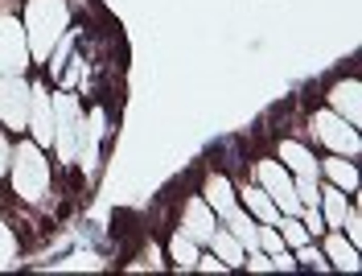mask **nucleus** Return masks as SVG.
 <instances>
[{
    "mask_svg": "<svg viewBox=\"0 0 362 276\" xmlns=\"http://www.w3.org/2000/svg\"><path fill=\"white\" fill-rule=\"evenodd\" d=\"M21 25H25V38H29V58L33 62H49L54 46L62 42V33L70 25L66 0H29Z\"/></svg>",
    "mask_w": 362,
    "mask_h": 276,
    "instance_id": "nucleus-1",
    "label": "nucleus"
},
{
    "mask_svg": "<svg viewBox=\"0 0 362 276\" xmlns=\"http://www.w3.org/2000/svg\"><path fill=\"white\" fill-rule=\"evenodd\" d=\"M8 178L21 202H42L49 194V161L37 140H17V153L8 157Z\"/></svg>",
    "mask_w": 362,
    "mask_h": 276,
    "instance_id": "nucleus-2",
    "label": "nucleus"
},
{
    "mask_svg": "<svg viewBox=\"0 0 362 276\" xmlns=\"http://www.w3.org/2000/svg\"><path fill=\"white\" fill-rule=\"evenodd\" d=\"M54 144H58V157L74 161L78 144H83V120H78V99L70 91L54 95Z\"/></svg>",
    "mask_w": 362,
    "mask_h": 276,
    "instance_id": "nucleus-3",
    "label": "nucleus"
},
{
    "mask_svg": "<svg viewBox=\"0 0 362 276\" xmlns=\"http://www.w3.org/2000/svg\"><path fill=\"white\" fill-rule=\"evenodd\" d=\"M29 67V38L21 17L4 13L0 17V74H21Z\"/></svg>",
    "mask_w": 362,
    "mask_h": 276,
    "instance_id": "nucleus-4",
    "label": "nucleus"
},
{
    "mask_svg": "<svg viewBox=\"0 0 362 276\" xmlns=\"http://www.w3.org/2000/svg\"><path fill=\"white\" fill-rule=\"evenodd\" d=\"M255 178H259V185H264V194L280 207V214H300L296 185H293L288 169H284L280 161H259V165H255Z\"/></svg>",
    "mask_w": 362,
    "mask_h": 276,
    "instance_id": "nucleus-5",
    "label": "nucleus"
},
{
    "mask_svg": "<svg viewBox=\"0 0 362 276\" xmlns=\"http://www.w3.org/2000/svg\"><path fill=\"white\" fill-rule=\"evenodd\" d=\"M313 132H317V140H321V144H329L338 157H354V153L362 149L354 124H350V120H341L338 112H317L313 115Z\"/></svg>",
    "mask_w": 362,
    "mask_h": 276,
    "instance_id": "nucleus-6",
    "label": "nucleus"
},
{
    "mask_svg": "<svg viewBox=\"0 0 362 276\" xmlns=\"http://www.w3.org/2000/svg\"><path fill=\"white\" fill-rule=\"evenodd\" d=\"M0 120L17 132L29 124V83L21 74H0Z\"/></svg>",
    "mask_w": 362,
    "mask_h": 276,
    "instance_id": "nucleus-7",
    "label": "nucleus"
},
{
    "mask_svg": "<svg viewBox=\"0 0 362 276\" xmlns=\"http://www.w3.org/2000/svg\"><path fill=\"white\" fill-rule=\"evenodd\" d=\"M25 128L33 132V140L42 149L54 144V99H49L45 87H29V124Z\"/></svg>",
    "mask_w": 362,
    "mask_h": 276,
    "instance_id": "nucleus-8",
    "label": "nucleus"
},
{
    "mask_svg": "<svg viewBox=\"0 0 362 276\" xmlns=\"http://www.w3.org/2000/svg\"><path fill=\"white\" fill-rule=\"evenodd\" d=\"M214 227H218V214L206 207V198H189V202H185V223H181V231H185L194 243H210Z\"/></svg>",
    "mask_w": 362,
    "mask_h": 276,
    "instance_id": "nucleus-9",
    "label": "nucleus"
},
{
    "mask_svg": "<svg viewBox=\"0 0 362 276\" xmlns=\"http://www.w3.org/2000/svg\"><path fill=\"white\" fill-rule=\"evenodd\" d=\"M202 198H206V207L214 210L223 223L239 210V202H235V185L226 182L223 173H210V178H206V194H202Z\"/></svg>",
    "mask_w": 362,
    "mask_h": 276,
    "instance_id": "nucleus-10",
    "label": "nucleus"
},
{
    "mask_svg": "<svg viewBox=\"0 0 362 276\" xmlns=\"http://www.w3.org/2000/svg\"><path fill=\"white\" fill-rule=\"evenodd\" d=\"M280 165H284V169H293L296 178H317L313 153H309L305 144H296V140H280Z\"/></svg>",
    "mask_w": 362,
    "mask_h": 276,
    "instance_id": "nucleus-11",
    "label": "nucleus"
},
{
    "mask_svg": "<svg viewBox=\"0 0 362 276\" xmlns=\"http://www.w3.org/2000/svg\"><path fill=\"white\" fill-rule=\"evenodd\" d=\"M321 219H325V227H341L346 223V214H350V202H346V190H338V185H329V190H321Z\"/></svg>",
    "mask_w": 362,
    "mask_h": 276,
    "instance_id": "nucleus-12",
    "label": "nucleus"
},
{
    "mask_svg": "<svg viewBox=\"0 0 362 276\" xmlns=\"http://www.w3.org/2000/svg\"><path fill=\"white\" fill-rule=\"evenodd\" d=\"M329 103L338 108L341 120H350V124H358L362 120V112H358V83H354V79H350V83H338L334 95H329Z\"/></svg>",
    "mask_w": 362,
    "mask_h": 276,
    "instance_id": "nucleus-13",
    "label": "nucleus"
},
{
    "mask_svg": "<svg viewBox=\"0 0 362 276\" xmlns=\"http://www.w3.org/2000/svg\"><path fill=\"white\" fill-rule=\"evenodd\" d=\"M210 248H214V255L223 260L226 268H239V264L247 260V255H243V243H239L230 231H218V227H214V235H210Z\"/></svg>",
    "mask_w": 362,
    "mask_h": 276,
    "instance_id": "nucleus-14",
    "label": "nucleus"
},
{
    "mask_svg": "<svg viewBox=\"0 0 362 276\" xmlns=\"http://www.w3.org/2000/svg\"><path fill=\"white\" fill-rule=\"evenodd\" d=\"M243 202H247V210L259 223H280V207L264 194V185H247V190H243Z\"/></svg>",
    "mask_w": 362,
    "mask_h": 276,
    "instance_id": "nucleus-15",
    "label": "nucleus"
},
{
    "mask_svg": "<svg viewBox=\"0 0 362 276\" xmlns=\"http://www.w3.org/2000/svg\"><path fill=\"white\" fill-rule=\"evenodd\" d=\"M325 255H329V264L341 268V272H354V268H358V248H354V243H346L341 235H329Z\"/></svg>",
    "mask_w": 362,
    "mask_h": 276,
    "instance_id": "nucleus-16",
    "label": "nucleus"
},
{
    "mask_svg": "<svg viewBox=\"0 0 362 276\" xmlns=\"http://www.w3.org/2000/svg\"><path fill=\"white\" fill-rule=\"evenodd\" d=\"M325 173H329V182L338 185V190H346V194H354V190H358V169L346 161V157H338V153L325 161Z\"/></svg>",
    "mask_w": 362,
    "mask_h": 276,
    "instance_id": "nucleus-17",
    "label": "nucleus"
},
{
    "mask_svg": "<svg viewBox=\"0 0 362 276\" xmlns=\"http://www.w3.org/2000/svg\"><path fill=\"white\" fill-rule=\"evenodd\" d=\"M169 260L177 264L181 272H189V268L198 264V243H194V239H189L185 231H177V235L169 239Z\"/></svg>",
    "mask_w": 362,
    "mask_h": 276,
    "instance_id": "nucleus-18",
    "label": "nucleus"
},
{
    "mask_svg": "<svg viewBox=\"0 0 362 276\" xmlns=\"http://www.w3.org/2000/svg\"><path fill=\"white\" fill-rule=\"evenodd\" d=\"M280 239H284V248H300V243H309V239H313V235H309V231H305V223H300V219H296V214H284V219H280Z\"/></svg>",
    "mask_w": 362,
    "mask_h": 276,
    "instance_id": "nucleus-19",
    "label": "nucleus"
},
{
    "mask_svg": "<svg viewBox=\"0 0 362 276\" xmlns=\"http://www.w3.org/2000/svg\"><path fill=\"white\" fill-rule=\"evenodd\" d=\"M226 227H230V235H235V239H239V243H243V248H247V252H255V223H251L247 214H239V210H235V214H230V219H226Z\"/></svg>",
    "mask_w": 362,
    "mask_h": 276,
    "instance_id": "nucleus-20",
    "label": "nucleus"
},
{
    "mask_svg": "<svg viewBox=\"0 0 362 276\" xmlns=\"http://www.w3.org/2000/svg\"><path fill=\"white\" fill-rule=\"evenodd\" d=\"M13 260H17V235L0 219V268H13Z\"/></svg>",
    "mask_w": 362,
    "mask_h": 276,
    "instance_id": "nucleus-21",
    "label": "nucleus"
},
{
    "mask_svg": "<svg viewBox=\"0 0 362 276\" xmlns=\"http://www.w3.org/2000/svg\"><path fill=\"white\" fill-rule=\"evenodd\" d=\"M255 248H259V252H268V255H276L280 248H284V239H280V231L272 227V223H264V227L255 231Z\"/></svg>",
    "mask_w": 362,
    "mask_h": 276,
    "instance_id": "nucleus-22",
    "label": "nucleus"
},
{
    "mask_svg": "<svg viewBox=\"0 0 362 276\" xmlns=\"http://www.w3.org/2000/svg\"><path fill=\"white\" fill-rule=\"evenodd\" d=\"M296 260H300V264H309V268H317V272H325V268H329V260H325V252H317V248H313V239L296 248Z\"/></svg>",
    "mask_w": 362,
    "mask_h": 276,
    "instance_id": "nucleus-23",
    "label": "nucleus"
},
{
    "mask_svg": "<svg viewBox=\"0 0 362 276\" xmlns=\"http://www.w3.org/2000/svg\"><path fill=\"white\" fill-rule=\"evenodd\" d=\"M296 198H300V207H317V198H321V185L317 178H296Z\"/></svg>",
    "mask_w": 362,
    "mask_h": 276,
    "instance_id": "nucleus-24",
    "label": "nucleus"
},
{
    "mask_svg": "<svg viewBox=\"0 0 362 276\" xmlns=\"http://www.w3.org/2000/svg\"><path fill=\"white\" fill-rule=\"evenodd\" d=\"M300 223H305V231H309V235L325 231V219H321V210H317V207H305V219H300Z\"/></svg>",
    "mask_w": 362,
    "mask_h": 276,
    "instance_id": "nucleus-25",
    "label": "nucleus"
},
{
    "mask_svg": "<svg viewBox=\"0 0 362 276\" xmlns=\"http://www.w3.org/2000/svg\"><path fill=\"white\" fill-rule=\"evenodd\" d=\"M243 264H247L251 272H272V255L259 252V248H255V252H251V260H243Z\"/></svg>",
    "mask_w": 362,
    "mask_h": 276,
    "instance_id": "nucleus-26",
    "label": "nucleus"
},
{
    "mask_svg": "<svg viewBox=\"0 0 362 276\" xmlns=\"http://www.w3.org/2000/svg\"><path fill=\"white\" fill-rule=\"evenodd\" d=\"M194 268H202V272H226L223 260H214V255H198V264Z\"/></svg>",
    "mask_w": 362,
    "mask_h": 276,
    "instance_id": "nucleus-27",
    "label": "nucleus"
},
{
    "mask_svg": "<svg viewBox=\"0 0 362 276\" xmlns=\"http://www.w3.org/2000/svg\"><path fill=\"white\" fill-rule=\"evenodd\" d=\"M8 157H13V149H8V137L0 132V173H8Z\"/></svg>",
    "mask_w": 362,
    "mask_h": 276,
    "instance_id": "nucleus-28",
    "label": "nucleus"
}]
</instances>
